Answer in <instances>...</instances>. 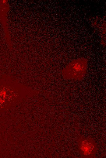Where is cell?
I'll use <instances>...</instances> for the list:
<instances>
[{"instance_id": "cell-1", "label": "cell", "mask_w": 106, "mask_h": 158, "mask_svg": "<svg viewBox=\"0 0 106 158\" xmlns=\"http://www.w3.org/2000/svg\"><path fill=\"white\" fill-rule=\"evenodd\" d=\"M87 61L85 59H79L70 63L62 70V75L66 79L80 81L86 74Z\"/></svg>"}]
</instances>
